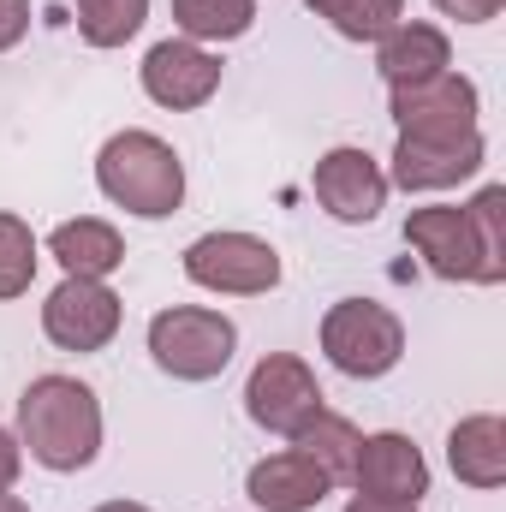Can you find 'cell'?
Here are the masks:
<instances>
[{
	"instance_id": "10",
	"label": "cell",
	"mask_w": 506,
	"mask_h": 512,
	"mask_svg": "<svg viewBox=\"0 0 506 512\" xmlns=\"http://www.w3.org/2000/svg\"><path fill=\"white\" fill-rule=\"evenodd\" d=\"M310 191H316V203H322L334 221H346V227H370L381 209H387V173L376 167V155L358 149V143L328 149V155L316 161V173H310Z\"/></svg>"
},
{
	"instance_id": "12",
	"label": "cell",
	"mask_w": 506,
	"mask_h": 512,
	"mask_svg": "<svg viewBox=\"0 0 506 512\" xmlns=\"http://www.w3.org/2000/svg\"><path fill=\"white\" fill-rule=\"evenodd\" d=\"M143 90H149V102H161L173 114L203 108L221 90V60L203 42H185V36L179 42H155L143 54Z\"/></svg>"
},
{
	"instance_id": "21",
	"label": "cell",
	"mask_w": 506,
	"mask_h": 512,
	"mask_svg": "<svg viewBox=\"0 0 506 512\" xmlns=\"http://www.w3.org/2000/svg\"><path fill=\"white\" fill-rule=\"evenodd\" d=\"M316 18H328L346 42H381L399 18H405V0H304Z\"/></svg>"
},
{
	"instance_id": "13",
	"label": "cell",
	"mask_w": 506,
	"mask_h": 512,
	"mask_svg": "<svg viewBox=\"0 0 506 512\" xmlns=\"http://www.w3.org/2000/svg\"><path fill=\"white\" fill-rule=\"evenodd\" d=\"M352 489L376 495V501H423L429 495V465H423L417 441L399 435V429L364 435L358 459H352Z\"/></svg>"
},
{
	"instance_id": "7",
	"label": "cell",
	"mask_w": 506,
	"mask_h": 512,
	"mask_svg": "<svg viewBox=\"0 0 506 512\" xmlns=\"http://www.w3.org/2000/svg\"><path fill=\"white\" fill-rule=\"evenodd\" d=\"M120 292L108 280H78L66 274L48 304H42V334L60 346V352H102L114 334H120Z\"/></svg>"
},
{
	"instance_id": "20",
	"label": "cell",
	"mask_w": 506,
	"mask_h": 512,
	"mask_svg": "<svg viewBox=\"0 0 506 512\" xmlns=\"http://www.w3.org/2000/svg\"><path fill=\"white\" fill-rule=\"evenodd\" d=\"M72 12L90 48H126L149 18V0H72Z\"/></svg>"
},
{
	"instance_id": "9",
	"label": "cell",
	"mask_w": 506,
	"mask_h": 512,
	"mask_svg": "<svg viewBox=\"0 0 506 512\" xmlns=\"http://www.w3.org/2000/svg\"><path fill=\"white\" fill-rule=\"evenodd\" d=\"M387 114H393V126L405 131V137H465V131H477L483 96H477V84L465 72H441L429 84L393 90Z\"/></svg>"
},
{
	"instance_id": "15",
	"label": "cell",
	"mask_w": 506,
	"mask_h": 512,
	"mask_svg": "<svg viewBox=\"0 0 506 512\" xmlns=\"http://www.w3.org/2000/svg\"><path fill=\"white\" fill-rule=\"evenodd\" d=\"M328 489H334V483H328L298 447L256 459L251 477H245V495H251L262 512H316L322 501H328Z\"/></svg>"
},
{
	"instance_id": "3",
	"label": "cell",
	"mask_w": 506,
	"mask_h": 512,
	"mask_svg": "<svg viewBox=\"0 0 506 512\" xmlns=\"http://www.w3.org/2000/svg\"><path fill=\"white\" fill-rule=\"evenodd\" d=\"M96 185L137 221H167L185 203V161L155 131H114L96 155Z\"/></svg>"
},
{
	"instance_id": "14",
	"label": "cell",
	"mask_w": 506,
	"mask_h": 512,
	"mask_svg": "<svg viewBox=\"0 0 506 512\" xmlns=\"http://www.w3.org/2000/svg\"><path fill=\"white\" fill-rule=\"evenodd\" d=\"M376 72L387 78V90L429 84V78L453 72V42H447V30H435L423 18H399L376 42Z\"/></svg>"
},
{
	"instance_id": "5",
	"label": "cell",
	"mask_w": 506,
	"mask_h": 512,
	"mask_svg": "<svg viewBox=\"0 0 506 512\" xmlns=\"http://www.w3.org/2000/svg\"><path fill=\"white\" fill-rule=\"evenodd\" d=\"M322 352H328V364L340 376L376 382V376H387L405 358V328H399V316L387 304H376V298H340L322 316Z\"/></svg>"
},
{
	"instance_id": "1",
	"label": "cell",
	"mask_w": 506,
	"mask_h": 512,
	"mask_svg": "<svg viewBox=\"0 0 506 512\" xmlns=\"http://www.w3.org/2000/svg\"><path fill=\"white\" fill-rule=\"evenodd\" d=\"M405 245L429 262L441 280H471V286H501L506 280V185H483L465 209L435 203L405 215Z\"/></svg>"
},
{
	"instance_id": "26",
	"label": "cell",
	"mask_w": 506,
	"mask_h": 512,
	"mask_svg": "<svg viewBox=\"0 0 506 512\" xmlns=\"http://www.w3.org/2000/svg\"><path fill=\"white\" fill-rule=\"evenodd\" d=\"M346 512H417V501H376V495H352Z\"/></svg>"
},
{
	"instance_id": "6",
	"label": "cell",
	"mask_w": 506,
	"mask_h": 512,
	"mask_svg": "<svg viewBox=\"0 0 506 512\" xmlns=\"http://www.w3.org/2000/svg\"><path fill=\"white\" fill-rule=\"evenodd\" d=\"M185 280L203 292H227V298H256L280 286V251L256 233H203L185 251Z\"/></svg>"
},
{
	"instance_id": "8",
	"label": "cell",
	"mask_w": 506,
	"mask_h": 512,
	"mask_svg": "<svg viewBox=\"0 0 506 512\" xmlns=\"http://www.w3.org/2000/svg\"><path fill=\"white\" fill-rule=\"evenodd\" d=\"M245 411H251L256 429L292 441V435L322 411V387H316V376H310L304 358H292V352H268V358L251 370V382H245Z\"/></svg>"
},
{
	"instance_id": "27",
	"label": "cell",
	"mask_w": 506,
	"mask_h": 512,
	"mask_svg": "<svg viewBox=\"0 0 506 512\" xmlns=\"http://www.w3.org/2000/svg\"><path fill=\"white\" fill-rule=\"evenodd\" d=\"M0 512H30V501H18L12 489H0Z\"/></svg>"
},
{
	"instance_id": "23",
	"label": "cell",
	"mask_w": 506,
	"mask_h": 512,
	"mask_svg": "<svg viewBox=\"0 0 506 512\" xmlns=\"http://www.w3.org/2000/svg\"><path fill=\"white\" fill-rule=\"evenodd\" d=\"M30 36V0H0V54Z\"/></svg>"
},
{
	"instance_id": "4",
	"label": "cell",
	"mask_w": 506,
	"mask_h": 512,
	"mask_svg": "<svg viewBox=\"0 0 506 512\" xmlns=\"http://www.w3.org/2000/svg\"><path fill=\"white\" fill-rule=\"evenodd\" d=\"M239 352V328L221 310L203 304H173L149 322V358L173 382H215Z\"/></svg>"
},
{
	"instance_id": "16",
	"label": "cell",
	"mask_w": 506,
	"mask_h": 512,
	"mask_svg": "<svg viewBox=\"0 0 506 512\" xmlns=\"http://www.w3.org/2000/svg\"><path fill=\"white\" fill-rule=\"evenodd\" d=\"M447 465H453V477L465 489H501L506 483V423L495 411L465 417L447 435Z\"/></svg>"
},
{
	"instance_id": "28",
	"label": "cell",
	"mask_w": 506,
	"mask_h": 512,
	"mask_svg": "<svg viewBox=\"0 0 506 512\" xmlns=\"http://www.w3.org/2000/svg\"><path fill=\"white\" fill-rule=\"evenodd\" d=\"M96 512H149V507H137V501H108V507H96Z\"/></svg>"
},
{
	"instance_id": "22",
	"label": "cell",
	"mask_w": 506,
	"mask_h": 512,
	"mask_svg": "<svg viewBox=\"0 0 506 512\" xmlns=\"http://www.w3.org/2000/svg\"><path fill=\"white\" fill-rule=\"evenodd\" d=\"M36 233L18 221V215H6L0 209V298H24L30 292V280H36Z\"/></svg>"
},
{
	"instance_id": "18",
	"label": "cell",
	"mask_w": 506,
	"mask_h": 512,
	"mask_svg": "<svg viewBox=\"0 0 506 512\" xmlns=\"http://www.w3.org/2000/svg\"><path fill=\"white\" fill-rule=\"evenodd\" d=\"M358 441H364V435L352 429V417H340V411H328V405H322V411H316L298 435H292V447H298V453H304V459L328 477V483H352Z\"/></svg>"
},
{
	"instance_id": "25",
	"label": "cell",
	"mask_w": 506,
	"mask_h": 512,
	"mask_svg": "<svg viewBox=\"0 0 506 512\" xmlns=\"http://www.w3.org/2000/svg\"><path fill=\"white\" fill-rule=\"evenodd\" d=\"M18 471H24V447H18V435H12V429H0V489H12V483H18Z\"/></svg>"
},
{
	"instance_id": "11",
	"label": "cell",
	"mask_w": 506,
	"mask_h": 512,
	"mask_svg": "<svg viewBox=\"0 0 506 512\" xmlns=\"http://www.w3.org/2000/svg\"><path fill=\"white\" fill-rule=\"evenodd\" d=\"M483 161H489V149H483L477 131H465V137H405L399 131L387 185H399V191H447V185L477 179Z\"/></svg>"
},
{
	"instance_id": "2",
	"label": "cell",
	"mask_w": 506,
	"mask_h": 512,
	"mask_svg": "<svg viewBox=\"0 0 506 512\" xmlns=\"http://www.w3.org/2000/svg\"><path fill=\"white\" fill-rule=\"evenodd\" d=\"M18 447L42 471H84L102 453V399L78 376H36L18 393Z\"/></svg>"
},
{
	"instance_id": "24",
	"label": "cell",
	"mask_w": 506,
	"mask_h": 512,
	"mask_svg": "<svg viewBox=\"0 0 506 512\" xmlns=\"http://www.w3.org/2000/svg\"><path fill=\"white\" fill-rule=\"evenodd\" d=\"M447 18H459V24H489V18H501L506 0H435Z\"/></svg>"
},
{
	"instance_id": "17",
	"label": "cell",
	"mask_w": 506,
	"mask_h": 512,
	"mask_svg": "<svg viewBox=\"0 0 506 512\" xmlns=\"http://www.w3.org/2000/svg\"><path fill=\"white\" fill-rule=\"evenodd\" d=\"M48 256H54L66 274H78V280H108V274L126 262V239H120L108 221L78 215V221H60V227L48 233Z\"/></svg>"
},
{
	"instance_id": "19",
	"label": "cell",
	"mask_w": 506,
	"mask_h": 512,
	"mask_svg": "<svg viewBox=\"0 0 506 512\" xmlns=\"http://www.w3.org/2000/svg\"><path fill=\"white\" fill-rule=\"evenodd\" d=\"M173 24L185 42H233L256 24V0H173Z\"/></svg>"
}]
</instances>
